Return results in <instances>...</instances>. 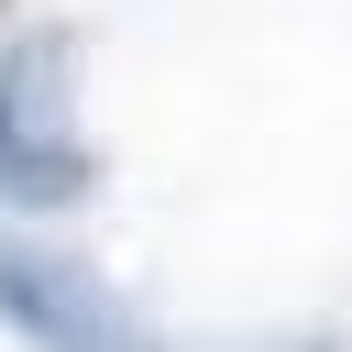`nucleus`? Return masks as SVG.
<instances>
[{"mask_svg":"<svg viewBox=\"0 0 352 352\" xmlns=\"http://www.w3.org/2000/svg\"><path fill=\"white\" fill-rule=\"evenodd\" d=\"M286 352H341V341H286Z\"/></svg>","mask_w":352,"mask_h":352,"instance_id":"7ed1b4c3","label":"nucleus"},{"mask_svg":"<svg viewBox=\"0 0 352 352\" xmlns=\"http://www.w3.org/2000/svg\"><path fill=\"white\" fill-rule=\"evenodd\" d=\"M11 22H22V0H0V33H11Z\"/></svg>","mask_w":352,"mask_h":352,"instance_id":"20e7f679","label":"nucleus"},{"mask_svg":"<svg viewBox=\"0 0 352 352\" xmlns=\"http://www.w3.org/2000/svg\"><path fill=\"white\" fill-rule=\"evenodd\" d=\"M0 330L22 352H165L110 264L66 253L55 231H0Z\"/></svg>","mask_w":352,"mask_h":352,"instance_id":"f03ea898","label":"nucleus"},{"mask_svg":"<svg viewBox=\"0 0 352 352\" xmlns=\"http://www.w3.org/2000/svg\"><path fill=\"white\" fill-rule=\"evenodd\" d=\"M88 33L77 22H11L0 33V209L11 220H66L99 198V132L77 99Z\"/></svg>","mask_w":352,"mask_h":352,"instance_id":"f257e3e1","label":"nucleus"}]
</instances>
